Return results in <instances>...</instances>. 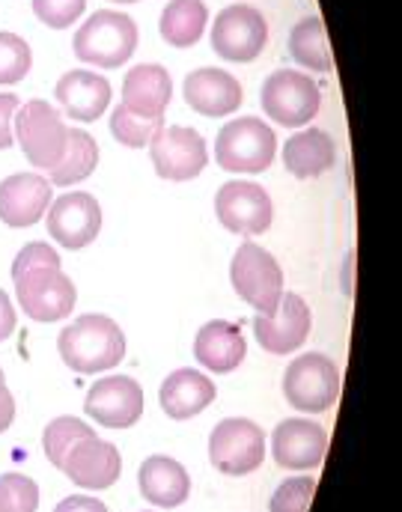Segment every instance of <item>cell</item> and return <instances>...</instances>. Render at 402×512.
<instances>
[{"mask_svg": "<svg viewBox=\"0 0 402 512\" xmlns=\"http://www.w3.org/2000/svg\"><path fill=\"white\" fill-rule=\"evenodd\" d=\"M57 352L63 364L78 376L108 373L126 358V334L111 316L84 313L60 331Z\"/></svg>", "mask_w": 402, "mask_h": 512, "instance_id": "6da1fadb", "label": "cell"}, {"mask_svg": "<svg viewBox=\"0 0 402 512\" xmlns=\"http://www.w3.org/2000/svg\"><path fill=\"white\" fill-rule=\"evenodd\" d=\"M72 48L84 66L120 69L132 60L137 48V24L126 12L99 9L78 27Z\"/></svg>", "mask_w": 402, "mask_h": 512, "instance_id": "7a4b0ae2", "label": "cell"}, {"mask_svg": "<svg viewBox=\"0 0 402 512\" xmlns=\"http://www.w3.org/2000/svg\"><path fill=\"white\" fill-rule=\"evenodd\" d=\"M12 134L21 152L27 155V161L36 170H48V173L63 161L69 146V126L63 114L51 108V102L45 99H33L15 111Z\"/></svg>", "mask_w": 402, "mask_h": 512, "instance_id": "3957f363", "label": "cell"}, {"mask_svg": "<svg viewBox=\"0 0 402 512\" xmlns=\"http://www.w3.org/2000/svg\"><path fill=\"white\" fill-rule=\"evenodd\" d=\"M277 155V134L260 117L230 120L215 137V161L230 173H266Z\"/></svg>", "mask_w": 402, "mask_h": 512, "instance_id": "277c9868", "label": "cell"}, {"mask_svg": "<svg viewBox=\"0 0 402 512\" xmlns=\"http://www.w3.org/2000/svg\"><path fill=\"white\" fill-rule=\"evenodd\" d=\"M260 105L268 120L277 126L301 128L313 123L322 105V90L301 69H277L271 72L260 90Z\"/></svg>", "mask_w": 402, "mask_h": 512, "instance_id": "5b68a950", "label": "cell"}, {"mask_svg": "<svg viewBox=\"0 0 402 512\" xmlns=\"http://www.w3.org/2000/svg\"><path fill=\"white\" fill-rule=\"evenodd\" d=\"M283 396L304 414L328 411L340 396V370L322 352L298 355L283 373Z\"/></svg>", "mask_w": 402, "mask_h": 512, "instance_id": "8992f818", "label": "cell"}, {"mask_svg": "<svg viewBox=\"0 0 402 512\" xmlns=\"http://www.w3.org/2000/svg\"><path fill=\"white\" fill-rule=\"evenodd\" d=\"M230 280L236 295L257 310V316H271L283 295V268L266 248L245 242L230 262Z\"/></svg>", "mask_w": 402, "mask_h": 512, "instance_id": "52a82bcc", "label": "cell"}, {"mask_svg": "<svg viewBox=\"0 0 402 512\" xmlns=\"http://www.w3.org/2000/svg\"><path fill=\"white\" fill-rule=\"evenodd\" d=\"M266 459V432L248 417H227L209 435V462L227 477H245Z\"/></svg>", "mask_w": 402, "mask_h": 512, "instance_id": "ba28073f", "label": "cell"}, {"mask_svg": "<svg viewBox=\"0 0 402 512\" xmlns=\"http://www.w3.org/2000/svg\"><path fill=\"white\" fill-rule=\"evenodd\" d=\"M15 280V298L27 319L33 322H63L72 316L78 304L75 280H69L60 268H33Z\"/></svg>", "mask_w": 402, "mask_h": 512, "instance_id": "9c48e42d", "label": "cell"}, {"mask_svg": "<svg viewBox=\"0 0 402 512\" xmlns=\"http://www.w3.org/2000/svg\"><path fill=\"white\" fill-rule=\"evenodd\" d=\"M266 45V15L248 3H233L212 21V51L227 63H254Z\"/></svg>", "mask_w": 402, "mask_h": 512, "instance_id": "30bf717a", "label": "cell"}, {"mask_svg": "<svg viewBox=\"0 0 402 512\" xmlns=\"http://www.w3.org/2000/svg\"><path fill=\"white\" fill-rule=\"evenodd\" d=\"M149 158L161 179L191 182L206 170L209 149L197 128L164 126L149 140Z\"/></svg>", "mask_w": 402, "mask_h": 512, "instance_id": "8fae6325", "label": "cell"}, {"mask_svg": "<svg viewBox=\"0 0 402 512\" xmlns=\"http://www.w3.org/2000/svg\"><path fill=\"white\" fill-rule=\"evenodd\" d=\"M215 215L227 233L236 236H260L274 221V206L263 185L233 179L224 182L215 194Z\"/></svg>", "mask_w": 402, "mask_h": 512, "instance_id": "7c38bea8", "label": "cell"}, {"mask_svg": "<svg viewBox=\"0 0 402 512\" xmlns=\"http://www.w3.org/2000/svg\"><path fill=\"white\" fill-rule=\"evenodd\" d=\"M45 224L51 239L60 248L81 251L93 245L102 233V206L87 191H69L57 200H51L45 212Z\"/></svg>", "mask_w": 402, "mask_h": 512, "instance_id": "4fadbf2b", "label": "cell"}, {"mask_svg": "<svg viewBox=\"0 0 402 512\" xmlns=\"http://www.w3.org/2000/svg\"><path fill=\"white\" fill-rule=\"evenodd\" d=\"M313 313L307 301L295 292H283L271 316H254V337L268 355L298 352L310 337Z\"/></svg>", "mask_w": 402, "mask_h": 512, "instance_id": "5bb4252c", "label": "cell"}, {"mask_svg": "<svg viewBox=\"0 0 402 512\" xmlns=\"http://www.w3.org/2000/svg\"><path fill=\"white\" fill-rule=\"evenodd\" d=\"M328 450V432L325 426L292 417L274 426L271 432V456L286 471H313L322 465Z\"/></svg>", "mask_w": 402, "mask_h": 512, "instance_id": "9a60e30c", "label": "cell"}, {"mask_svg": "<svg viewBox=\"0 0 402 512\" xmlns=\"http://www.w3.org/2000/svg\"><path fill=\"white\" fill-rule=\"evenodd\" d=\"M84 408L108 429H129L143 414V387L132 376H105L87 390Z\"/></svg>", "mask_w": 402, "mask_h": 512, "instance_id": "2e32d148", "label": "cell"}, {"mask_svg": "<svg viewBox=\"0 0 402 512\" xmlns=\"http://www.w3.org/2000/svg\"><path fill=\"white\" fill-rule=\"evenodd\" d=\"M182 96L188 108L200 117H230L245 102L242 84L227 69H215V66L188 72L182 84Z\"/></svg>", "mask_w": 402, "mask_h": 512, "instance_id": "e0dca14e", "label": "cell"}, {"mask_svg": "<svg viewBox=\"0 0 402 512\" xmlns=\"http://www.w3.org/2000/svg\"><path fill=\"white\" fill-rule=\"evenodd\" d=\"M51 182L42 173H12L0 182V221L12 230L33 227L51 206Z\"/></svg>", "mask_w": 402, "mask_h": 512, "instance_id": "ac0fdd59", "label": "cell"}, {"mask_svg": "<svg viewBox=\"0 0 402 512\" xmlns=\"http://www.w3.org/2000/svg\"><path fill=\"white\" fill-rule=\"evenodd\" d=\"M60 471H63L75 486L90 489V492H102V489H111V486L120 480L123 459H120V450H117L111 441H99V438L93 435V438L78 441V444L66 453Z\"/></svg>", "mask_w": 402, "mask_h": 512, "instance_id": "d6986e66", "label": "cell"}, {"mask_svg": "<svg viewBox=\"0 0 402 512\" xmlns=\"http://www.w3.org/2000/svg\"><path fill=\"white\" fill-rule=\"evenodd\" d=\"M63 117L75 123H96L111 105V84L93 69H72L54 87Z\"/></svg>", "mask_w": 402, "mask_h": 512, "instance_id": "ffe728a7", "label": "cell"}, {"mask_svg": "<svg viewBox=\"0 0 402 512\" xmlns=\"http://www.w3.org/2000/svg\"><path fill=\"white\" fill-rule=\"evenodd\" d=\"M245 355H248V343L236 322L212 319L194 337V358L209 373L227 376L242 367Z\"/></svg>", "mask_w": 402, "mask_h": 512, "instance_id": "44dd1931", "label": "cell"}, {"mask_svg": "<svg viewBox=\"0 0 402 512\" xmlns=\"http://www.w3.org/2000/svg\"><path fill=\"white\" fill-rule=\"evenodd\" d=\"M170 99H173V78L164 66L140 63L126 72L123 102H120L126 111L146 117V120H155V117H164Z\"/></svg>", "mask_w": 402, "mask_h": 512, "instance_id": "7402d4cb", "label": "cell"}, {"mask_svg": "<svg viewBox=\"0 0 402 512\" xmlns=\"http://www.w3.org/2000/svg\"><path fill=\"white\" fill-rule=\"evenodd\" d=\"M158 402H161V411L170 420H188V417H197L200 411H206L215 402V384L200 370L182 367V370L170 373L161 382Z\"/></svg>", "mask_w": 402, "mask_h": 512, "instance_id": "603a6c76", "label": "cell"}, {"mask_svg": "<svg viewBox=\"0 0 402 512\" xmlns=\"http://www.w3.org/2000/svg\"><path fill=\"white\" fill-rule=\"evenodd\" d=\"M337 164V143L322 128H301L283 143V167L295 179H316Z\"/></svg>", "mask_w": 402, "mask_h": 512, "instance_id": "cb8c5ba5", "label": "cell"}, {"mask_svg": "<svg viewBox=\"0 0 402 512\" xmlns=\"http://www.w3.org/2000/svg\"><path fill=\"white\" fill-rule=\"evenodd\" d=\"M137 486H140V495L149 504L164 507V510L185 504L188 495H191L188 471L170 456H149L137 471Z\"/></svg>", "mask_w": 402, "mask_h": 512, "instance_id": "d4e9b609", "label": "cell"}, {"mask_svg": "<svg viewBox=\"0 0 402 512\" xmlns=\"http://www.w3.org/2000/svg\"><path fill=\"white\" fill-rule=\"evenodd\" d=\"M209 21V9L203 0H170L161 9L158 30L161 39L173 48H191L203 39Z\"/></svg>", "mask_w": 402, "mask_h": 512, "instance_id": "484cf974", "label": "cell"}, {"mask_svg": "<svg viewBox=\"0 0 402 512\" xmlns=\"http://www.w3.org/2000/svg\"><path fill=\"white\" fill-rule=\"evenodd\" d=\"M289 57L298 66L310 69V72H331L334 69L325 21L319 15H307L292 27V33H289Z\"/></svg>", "mask_w": 402, "mask_h": 512, "instance_id": "4316f807", "label": "cell"}, {"mask_svg": "<svg viewBox=\"0 0 402 512\" xmlns=\"http://www.w3.org/2000/svg\"><path fill=\"white\" fill-rule=\"evenodd\" d=\"M99 167V143L90 131L84 128H69V146H66V155L63 161L48 173V182L51 185H78L84 182L87 176H93V170Z\"/></svg>", "mask_w": 402, "mask_h": 512, "instance_id": "83f0119b", "label": "cell"}, {"mask_svg": "<svg viewBox=\"0 0 402 512\" xmlns=\"http://www.w3.org/2000/svg\"><path fill=\"white\" fill-rule=\"evenodd\" d=\"M93 435H96L93 426L84 423V420H78V417H69V414H66V417L51 420V423L45 426V432H42V447H45L48 462H51L54 468H63L66 453H69L78 441L93 438Z\"/></svg>", "mask_w": 402, "mask_h": 512, "instance_id": "f1b7e54d", "label": "cell"}, {"mask_svg": "<svg viewBox=\"0 0 402 512\" xmlns=\"http://www.w3.org/2000/svg\"><path fill=\"white\" fill-rule=\"evenodd\" d=\"M33 69V51L30 42L18 33L0 30V87L21 84Z\"/></svg>", "mask_w": 402, "mask_h": 512, "instance_id": "f546056e", "label": "cell"}, {"mask_svg": "<svg viewBox=\"0 0 402 512\" xmlns=\"http://www.w3.org/2000/svg\"><path fill=\"white\" fill-rule=\"evenodd\" d=\"M164 128V117H155V120H146V117H137L132 111H126L123 105L114 108L111 114V134L129 146V149H143L149 146V140Z\"/></svg>", "mask_w": 402, "mask_h": 512, "instance_id": "4dcf8cb0", "label": "cell"}, {"mask_svg": "<svg viewBox=\"0 0 402 512\" xmlns=\"http://www.w3.org/2000/svg\"><path fill=\"white\" fill-rule=\"evenodd\" d=\"M39 510V486L24 474L0 477V512H36Z\"/></svg>", "mask_w": 402, "mask_h": 512, "instance_id": "1f68e13d", "label": "cell"}, {"mask_svg": "<svg viewBox=\"0 0 402 512\" xmlns=\"http://www.w3.org/2000/svg\"><path fill=\"white\" fill-rule=\"evenodd\" d=\"M316 495V480L301 474V477H289L277 486V492L271 495L268 512H307L310 501Z\"/></svg>", "mask_w": 402, "mask_h": 512, "instance_id": "d6a6232c", "label": "cell"}, {"mask_svg": "<svg viewBox=\"0 0 402 512\" xmlns=\"http://www.w3.org/2000/svg\"><path fill=\"white\" fill-rule=\"evenodd\" d=\"M87 9V0H33L36 18L51 27V30H66L72 27Z\"/></svg>", "mask_w": 402, "mask_h": 512, "instance_id": "836d02e7", "label": "cell"}, {"mask_svg": "<svg viewBox=\"0 0 402 512\" xmlns=\"http://www.w3.org/2000/svg\"><path fill=\"white\" fill-rule=\"evenodd\" d=\"M33 268H60V254L48 245V242H30L24 245L15 262H12V277L33 271Z\"/></svg>", "mask_w": 402, "mask_h": 512, "instance_id": "e575fe53", "label": "cell"}, {"mask_svg": "<svg viewBox=\"0 0 402 512\" xmlns=\"http://www.w3.org/2000/svg\"><path fill=\"white\" fill-rule=\"evenodd\" d=\"M18 108H21V99L15 93H0V149H9L15 143L12 120Z\"/></svg>", "mask_w": 402, "mask_h": 512, "instance_id": "d590c367", "label": "cell"}, {"mask_svg": "<svg viewBox=\"0 0 402 512\" xmlns=\"http://www.w3.org/2000/svg\"><path fill=\"white\" fill-rule=\"evenodd\" d=\"M54 512H108V507L99 498H87V495H75L57 504Z\"/></svg>", "mask_w": 402, "mask_h": 512, "instance_id": "8d00e7d4", "label": "cell"}, {"mask_svg": "<svg viewBox=\"0 0 402 512\" xmlns=\"http://www.w3.org/2000/svg\"><path fill=\"white\" fill-rule=\"evenodd\" d=\"M15 325H18V316H15V307L9 301V295L0 289V343L9 340L15 334Z\"/></svg>", "mask_w": 402, "mask_h": 512, "instance_id": "74e56055", "label": "cell"}, {"mask_svg": "<svg viewBox=\"0 0 402 512\" xmlns=\"http://www.w3.org/2000/svg\"><path fill=\"white\" fill-rule=\"evenodd\" d=\"M15 420V399L6 387V379H0V432H6Z\"/></svg>", "mask_w": 402, "mask_h": 512, "instance_id": "f35d334b", "label": "cell"}, {"mask_svg": "<svg viewBox=\"0 0 402 512\" xmlns=\"http://www.w3.org/2000/svg\"><path fill=\"white\" fill-rule=\"evenodd\" d=\"M352 271H355V254L346 256V265H343V292L352 295Z\"/></svg>", "mask_w": 402, "mask_h": 512, "instance_id": "ab89813d", "label": "cell"}, {"mask_svg": "<svg viewBox=\"0 0 402 512\" xmlns=\"http://www.w3.org/2000/svg\"><path fill=\"white\" fill-rule=\"evenodd\" d=\"M114 3H137V0H114Z\"/></svg>", "mask_w": 402, "mask_h": 512, "instance_id": "60d3db41", "label": "cell"}, {"mask_svg": "<svg viewBox=\"0 0 402 512\" xmlns=\"http://www.w3.org/2000/svg\"><path fill=\"white\" fill-rule=\"evenodd\" d=\"M0 379H3V370H0Z\"/></svg>", "mask_w": 402, "mask_h": 512, "instance_id": "b9f144b4", "label": "cell"}]
</instances>
